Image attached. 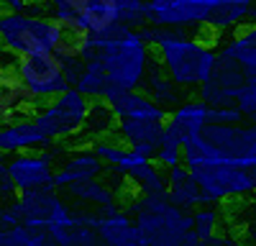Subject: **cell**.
I'll return each instance as SVG.
<instances>
[{"label":"cell","instance_id":"cell-1","mask_svg":"<svg viewBox=\"0 0 256 246\" xmlns=\"http://www.w3.org/2000/svg\"><path fill=\"white\" fill-rule=\"evenodd\" d=\"M74 46L82 62L95 59L102 64L110 90H138L154 62L152 46L123 20L105 34H74Z\"/></svg>","mask_w":256,"mask_h":246},{"label":"cell","instance_id":"cell-2","mask_svg":"<svg viewBox=\"0 0 256 246\" xmlns=\"http://www.w3.org/2000/svg\"><path fill=\"white\" fill-rule=\"evenodd\" d=\"M152 49L156 52V62L162 64V70L190 92H195L210 77L218 59L216 41L205 38L202 28L156 26Z\"/></svg>","mask_w":256,"mask_h":246},{"label":"cell","instance_id":"cell-3","mask_svg":"<svg viewBox=\"0 0 256 246\" xmlns=\"http://www.w3.org/2000/svg\"><path fill=\"white\" fill-rule=\"evenodd\" d=\"M182 162L190 170L205 164H233L256 170V123H205L184 141Z\"/></svg>","mask_w":256,"mask_h":246},{"label":"cell","instance_id":"cell-4","mask_svg":"<svg viewBox=\"0 0 256 246\" xmlns=\"http://www.w3.org/2000/svg\"><path fill=\"white\" fill-rule=\"evenodd\" d=\"M70 38L56 20L36 10H6L0 13V46L10 49L16 56H28L38 52H56L59 44Z\"/></svg>","mask_w":256,"mask_h":246},{"label":"cell","instance_id":"cell-5","mask_svg":"<svg viewBox=\"0 0 256 246\" xmlns=\"http://www.w3.org/2000/svg\"><path fill=\"white\" fill-rule=\"evenodd\" d=\"M141 246H177L192 231V213L169 198L141 195L131 202Z\"/></svg>","mask_w":256,"mask_h":246},{"label":"cell","instance_id":"cell-6","mask_svg":"<svg viewBox=\"0 0 256 246\" xmlns=\"http://www.w3.org/2000/svg\"><path fill=\"white\" fill-rule=\"evenodd\" d=\"M90 98L80 92L74 85H70L64 92H59L54 100H46L44 106L34 108V120L36 126L44 131L49 141H67L77 138L82 131V123L90 110Z\"/></svg>","mask_w":256,"mask_h":246},{"label":"cell","instance_id":"cell-7","mask_svg":"<svg viewBox=\"0 0 256 246\" xmlns=\"http://www.w3.org/2000/svg\"><path fill=\"white\" fill-rule=\"evenodd\" d=\"M13 208L18 213V223L34 231H52L59 226L77 223L74 208L64 200L56 188H36L18 192L13 198Z\"/></svg>","mask_w":256,"mask_h":246},{"label":"cell","instance_id":"cell-8","mask_svg":"<svg viewBox=\"0 0 256 246\" xmlns=\"http://www.w3.org/2000/svg\"><path fill=\"white\" fill-rule=\"evenodd\" d=\"M190 172L195 174L202 190V205H218L223 200L256 195V170L233 167V164H205Z\"/></svg>","mask_w":256,"mask_h":246},{"label":"cell","instance_id":"cell-9","mask_svg":"<svg viewBox=\"0 0 256 246\" xmlns=\"http://www.w3.org/2000/svg\"><path fill=\"white\" fill-rule=\"evenodd\" d=\"M24 88L31 92V98L38 102L54 100L59 92L70 88V80L64 74L62 59L54 52H38L28 56H18V67H16Z\"/></svg>","mask_w":256,"mask_h":246},{"label":"cell","instance_id":"cell-10","mask_svg":"<svg viewBox=\"0 0 256 246\" xmlns=\"http://www.w3.org/2000/svg\"><path fill=\"white\" fill-rule=\"evenodd\" d=\"M6 172L18 192L36 190V188H54V159L49 154L18 152L6 162Z\"/></svg>","mask_w":256,"mask_h":246},{"label":"cell","instance_id":"cell-11","mask_svg":"<svg viewBox=\"0 0 256 246\" xmlns=\"http://www.w3.org/2000/svg\"><path fill=\"white\" fill-rule=\"evenodd\" d=\"M110 106L113 116L118 120L123 118H152V120H166L169 110L148 98L144 90H108L102 98Z\"/></svg>","mask_w":256,"mask_h":246},{"label":"cell","instance_id":"cell-12","mask_svg":"<svg viewBox=\"0 0 256 246\" xmlns=\"http://www.w3.org/2000/svg\"><path fill=\"white\" fill-rule=\"evenodd\" d=\"M49 138L36 126V120L28 116L10 118L0 123V154H18L46 146Z\"/></svg>","mask_w":256,"mask_h":246},{"label":"cell","instance_id":"cell-13","mask_svg":"<svg viewBox=\"0 0 256 246\" xmlns=\"http://www.w3.org/2000/svg\"><path fill=\"white\" fill-rule=\"evenodd\" d=\"M118 136L123 144H128L134 152H138L146 159H154L159 141L164 134V120H152V118H123L116 126Z\"/></svg>","mask_w":256,"mask_h":246},{"label":"cell","instance_id":"cell-14","mask_svg":"<svg viewBox=\"0 0 256 246\" xmlns=\"http://www.w3.org/2000/svg\"><path fill=\"white\" fill-rule=\"evenodd\" d=\"M34 108H36V100L24 88L18 72L0 67V123L28 116V113H34Z\"/></svg>","mask_w":256,"mask_h":246},{"label":"cell","instance_id":"cell-15","mask_svg":"<svg viewBox=\"0 0 256 246\" xmlns=\"http://www.w3.org/2000/svg\"><path fill=\"white\" fill-rule=\"evenodd\" d=\"M208 113H210V106H208L205 100H200V98L182 100L180 106L166 116L164 131H169L172 136H177L184 144L195 134H200V128L208 123Z\"/></svg>","mask_w":256,"mask_h":246},{"label":"cell","instance_id":"cell-16","mask_svg":"<svg viewBox=\"0 0 256 246\" xmlns=\"http://www.w3.org/2000/svg\"><path fill=\"white\" fill-rule=\"evenodd\" d=\"M102 174H105V162L88 146V149H80V152L70 154L62 162V167L54 172V188L62 190L72 182L95 180V177H102Z\"/></svg>","mask_w":256,"mask_h":246},{"label":"cell","instance_id":"cell-17","mask_svg":"<svg viewBox=\"0 0 256 246\" xmlns=\"http://www.w3.org/2000/svg\"><path fill=\"white\" fill-rule=\"evenodd\" d=\"M62 192H64V198L84 205V208H95V213H108V210L118 208V192L100 177L72 182L67 188H62Z\"/></svg>","mask_w":256,"mask_h":246},{"label":"cell","instance_id":"cell-18","mask_svg":"<svg viewBox=\"0 0 256 246\" xmlns=\"http://www.w3.org/2000/svg\"><path fill=\"white\" fill-rule=\"evenodd\" d=\"M218 54L236 59L248 80H256V20H248L236 31H230L228 38L218 44Z\"/></svg>","mask_w":256,"mask_h":246},{"label":"cell","instance_id":"cell-19","mask_svg":"<svg viewBox=\"0 0 256 246\" xmlns=\"http://www.w3.org/2000/svg\"><path fill=\"white\" fill-rule=\"evenodd\" d=\"M95 228H98L105 246H141V236H138L136 223L131 220V216L126 210H120V205L116 210L98 213Z\"/></svg>","mask_w":256,"mask_h":246},{"label":"cell","instance_id":"cell-20","mask_svg":"<svg viewBox=\"0 0 256 246\" xmlns=\"http://www.w3.org/2000/svg\"><path fill=\"white\" fill-rule=\"evenodd\" d=\"M120 20V0H84L74 34H105Z\"/></svg>","mask_w":256,"mask_h":246},{"label":"cell","instance_id":"cell-21","mask_svg":"<svg viewBox=\"0 0 256 246\" xmlns=\"http://www.w3.org/2000/svg\"><path fill=\"white\" fill-rule=\"evenodd\" d=\"M141 90L152 98L156 106H162L164 110L177 108L180 102L184 100V88H180L177 82L162 70L159 62H152V64H148V72H146V77L141 82Z\"/></svg>","mask_w":256,"mask_h":246},{"label":"cell","instance_id":"cell-22","mask_svg":"<svg viewBox=\"0 0 256 246\" xmlns=\"http://www.w3.org/2000/svg\"><path fill=\"white\" fill-rule=\"evenodd\" d=\"M166 184H169L166 198L174 205H180V208L195 210L198 205H202V190H200L195 174L190 172V167L184 162L172 167V170H166Z\"/></svg>","mask_w":256,"mask_h":246},{"label":"cell","instance_id":"cell-23","mask_svg":"<svg viewBox=\"0 0 256 246\" xmlns=\"http://www.w3.org/2000/svg\"><path fill=\"white\" fill-rule=\"evenodd\" d=\"M88 146H90V149H92L105 164H113V167L123 170L126 174L131 172L134 167H138V164L148 162L146 156H141L138 152H134L131 146H128V144H123V141H113V138H108V136L90 141Z\"/></svg>","mask_w":256,"mask_h":246},{"label":"cell","instance_id":"cell-24","mask_svg":"<svg viewBox=\"0 0 256 246\" xmlns=\"http://www.w3.org/2000/svg\"><path fill=\"white\" fill-rule=\"evenodd\" d=\"M118 126V118L113 116L110 106L105 102L102 98L100 100H92L90 102V110H88V118L82 123V131L77 134V138L82 144H90L95 138H102V136H110Z\"/></svg>","mask_w":256,"mask_h":246},{"label":"cell","instance_id":"cell-25","mask_svg":"<svg viewBox=\"0 0 256 246\" xmlns=\"http://www.w3.org/2000/svg\"><path fill=\"white\" fill-rule=\"evenodd\" d=\"M44 246H105V244H102L98 228L72 223V226H59V228L46 231Z\"/></svg>","mask_w":256,"mask_h":246},{"label":"cell","instance_id":"cell-26","mask_svg":"<svg viewBox=\"0 0 256 246\" xmlns=\"http://www.w3.org/2000/svg\"><path fill=\"white\" fill-rule=\"evenodd\" d=\"M128 180H131V184L141 192V195H152V198H166V172L159 167V164H154L152 159L138 164V167H134L131 172H128Z\"/></svg>","mask_w":256,"mask_h":246},{"label":"cell","instance_id":"cell-27","mask_svg":"<svg viewBox=\"0 0 256 246\" xmlns=\"http://www.w3.org/2000/svg\"><path fill=\"white\" fill-rule=\"evenodd\" d=\"M74 88L80 92H84L90 100H100V98H105V92L110 90V82H108V74H105L100 62L90 59V62H84V70H82L80 80L74 82Z\"/></svg>","mask_w":256,"mask_h":246},{"label":"cell","instance_id":"cell-28","mask_svg":"<svg viewBox=\"0 0 256 246\" xmlns=\"http://www.w3.org/2000/svg\"><path fill=\"white\" fill-rule=\"evenodd\" d=\"M82 3H84V0H46L44 6H46L49 16L56 20L64 31L74 34V28H77V13H80Z\"/></svg>","mask_w":256,"mask_h":246},{"label":"cell","instance_id":"cell-29","mask_svg":"<svg viewBox=\"0 0 256 246\" xmlns=\"http://www.w3.org/2000/svg\"><path fill=\"white\" fill-rule=\"evenodd\" d=\"M220 226V216L216 210V205H198L192 210V231L198 234V238H202L205 244L218 234Z\"/></svg>","mask_w":256,"mask_h":246},{"label":"cell","instance_id":"cell-30","mask_svg":"<svg viewBox=\"0 0 256 246\" xmlns=\"http://www.w3.org/2000/svg\"><path fill=\"white\" fill-rule=\"evenodd\" d=\"M182 154H184V144L177 136H172L169 131H164L162 141H159V149L154 154L156 164L162 170H172V167H177V164H182Z\"/></svg>","mask_w":256,"mask_h":246},{"label":"cell","instance_id":"cell-31","mask_svg":"<svg viewBox=\"0 0 256 246\" xmlns=\"http://www.w3.org/2000/svg\"><path fill=\"white\" fill-rule=\"evenodd\" d=\"M0 246H44V231H34L26 226H10L0 231Z\"/></svg>","mask_w":256,"mask_h":246},{"label":"cell","instance_id":"cell-32","mask_svg":"<svg viewBox=\"0 0 256 246\" xmlns=\"http://www.w3.org/2000/svg\"><path fill=\"white\" fill-rule=\"evenodd\" d=\"M120 20L131 28H141L144 24H148L146 0H120Z\"/></svg>","mask_w":256,"mask_h":246},{"label":"cell","instance_id":"cell-33","mask_svg":"<svg viewBox=\"0 0 256 246\" xmlns=\"http://www.w3.org/2000/svg\"><path fill=\"white\" fill-rule=\"evenodd\" d=\"M244 113L236 106H216L208 113V123H241Z\"/></svg>","mask_w":256,"mask_h":246},{"label":"cell","instance_id":"cell-34","mask_svg":"<svg viewBox=\"0 0 256 246\" xmlns=\"http://www.w3.org/2000/svg\"><path fill=\"white\" fill-rule=\"evenodd\" d=\"M16 195H18L16 184L10 182L8 172H3V174H0V202H8V200H13Z\"/></svg>","mask_w":256,"mask_h":246},{"label":"cell","instance_id":"cell-35","mask_svg":"<svg viewBox=\"0 0 256 246\" xmlns=\"http://www.w3.org/2000/svg\"><path fill=\"white\" fill-rule=\"evenodd\" d=\"M34 3H41V0H0V6H3L6 10H13V13H18V10H28Z\"/></svg>","mask_w":256,"mask_h":246},{"label":"cell","instance_id":"cell-36","mask_svg":"<svg viewBox=\"0 0 256 246\" xmlns=\"http://www.w3.org/2000/svg\"><path fill=\"white\" fill-rule=\"evenodd\" d=\"M177 246H208V244H205L202 238H198V234H195V231H190V234L177 244Z\"/></svg>","mask_w":256,"mask_h":246},{"label":"cell","instance_id":"cell-37","mask_svg":"<svg viewBox=\"0 0 256 246\" xmlns=\"http://www.w3.org/2000/svg\"><path fill=\"white\" fill-rule=\"evenodd\" d=\"M3 172H6V162H3V159H0V174H3Z\"/></svg>","mask_w":256,"mask_h":246},{"label":"cell","instance_id":"cell-38","mask_svg":"<svg viewBox=\"0 0 256 246\" xmlns=\"http://www.w3.org/2000/svg\"><path fill=\"white\" fill-rule=\"evenodd\" d=\"M251 120H254V123H256V116H254V118H251Z\"/></svg>","mask_w":256,"mask_h":246},{"label":"cell","instance_id":"cell-39","mask_svg":"<svg viewBox=\"0 0 256 246\" xmlns=\"http://www.w3.org/2000/svg\"><path fill=\"white\" fill-rule=\"evenodd\" d=\"M0 231H3V228H0Z\"/></svg>","mask_w":256,"mask_h":246}]
</instances>
